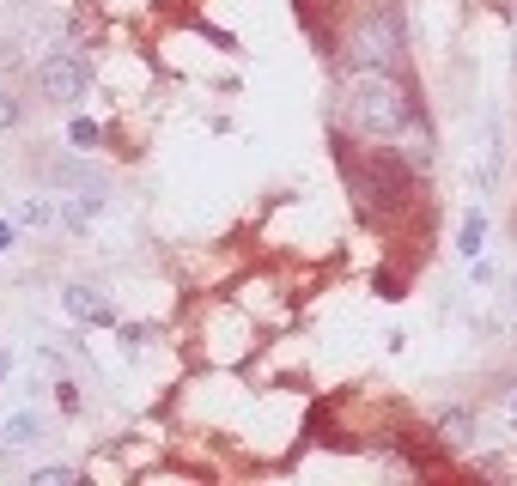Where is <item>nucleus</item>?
Wrapping results in <instances>:
<instances>
[{
    "label": "nucleus",
    "mask_w": 517,
    "mask_h": 486,
    "mask_svg": "<svg viewBox=\"0 0 517 486\" xmlns=\"http://www.w3.org/2000/svg\"><path fill=\"white\" fill-rule=\"evenodd\" d=\"M329 146H335L341 183H347L353 207L365 213V225L396 231L420 213V171L408 165V152L396 140H353V134L329 128Z\"/></svg>",
    "instance_id": "1"
},
{
    "label": "nucleus",
    "mask_w": 517,
    "mask_h": 486,
    "mask_svg": "<svg viewBox=\"0 0 517 486\" xmlns=\"http://www.w3.org/2000/svg\"><path fill=\"white\" fill-rule=\"evenodd\" d=\"M505 408H511V420H517V389H511V395H505Z\"/></svg>",
    "instance_id": "18"
},
{
    "label": "nucleus",
    "mask_w": 517,
    "mask_h": 486,
    "mask_svg": "<svg viewBox=\"0 0 517 486\" xmlns=\"http://www.w3.org/2000/svg\"><path fill=\"white\" fill-rule=\"evenodd\" d=\"M13 219H19L25 231H49V225H55V207H49L43 195H25V201L13 207Z\"/></svg>",
    "instance_id": "12"
},
{
    "label": "nucleus",
    "mask_w": 517,
    "mask_h": 486,
    "mask_svg": "<svg viewBox=\"0 0 517 486\" xmlns=\"http://www.w3.org/2000/svg\"><path fill=\"white\" fill-rule=\"evenodd\" d=\"M25 122V98L19 92H7V86H0V134H13Z\"/></svg>",
    "instance_id": "14"
},
{
    "label": "nucleus",
    "mask_w": 517,
    "mask_h": 486,
    "mask_svg": "<svg viewBox=\"0 0 517 486\" xmlns=\"http://www.w3.org/2000/svg\"><path fill=\"white\" fill-rule=\"evenodd\" d=\"M61 304H67V316L73 322H110L116 310H110V298L98 292V286H86V280H73L67 292H61Z\"/></svg>",
    "instance_id": "6"
},
{
    "label": "nucleus",
    "mask_w": 517,
    "mask_h": 486,
    "mask_svg": "<svg viewBox=\"0 0 517 486\" xmlns=\"http://www.w3.org/2000/svg\"><path fill=\"white\" fill-rule=\"evenodd\" d=\"M98 140H104V128H98L92 116H73V122H67V146H73V152H92Z\"/></svg>",
    "instance_id": "13"
},
{
    "label": "nucleus",
    "mask_w": 517,
    "mask_h": 486,
    "mask_svg": "<svg viewBox=\"0 0 517 486\" xmlns=\"http://www.w3.org/2000/svg\"><path fill=\"white\" fill-rule=\"evenodd\" d=\"M80 480V468H37L31 474V486H73Z\"/></svg>",
    "instance_id": "15"
},
{
    "label": "nucleus",
    "mask_w": 517,
    "mask_h": 486,
    "mask_svg": "<svg viewBox=\"0 0 517 486\" xmlns=\"http://www.w3.org/2000/svg\"><path fill=\"white\" fill-rule=\"evenodd\" d=\"M37 438H43V420H37V414H13L7 432H0V444H7V450H25V444H37Z\"/></svg>",
    "instance_id": "11"
},
{
    "label": "nucleus",
    "mask_w": 517,
    "mask_h": 486,
    "mask_svg": "<svg viewBox=\"0 0 517 486\" xmlns=\"http://www.w3.org/2000/svg\"><path fill=\"white\" fill-rule=\"evenodd\" d=\"M432 426L445 432V444H469L481 420H475V408H438V414H432Z\"/></svg>",
    "instance_id": "9"
},
{
    "label": "nucleus",
    "mask_w": 517,
    "mask_h": 486,
    "mask_svg": "<svg viewBox=\"0 0 517 486\" xmlns=\"http://www.w3.org/2000/svg\"><path fill=\"white\" fill-rule=\"evenodd\" d=\"M396 146L408 152V165H414L420 177H432V158H438V152H432V122H426V116H420V122H414V128H408Z\"/></svg>",
    "instance_id": "8"
},
{
    "label": "nucleus",
    "mask_w": 517,
    "mask_h": 486,
    "mask_svg": "<svg viewBox=\"0 0 517 486\" xmlns=\"http://www.w3.org/2000/svg\"><path fill=\"white\" fill-rule=\"evenodd\" d=\"M292 13H299V25L311 31V43L323 55L335 49V0H292Z\"/></svg>",
    "instance_id": "5"
},
{
    "label": "nucleus",
    "mask_w": 517,
    "mask_h": 486,
    "mask_svg": "<svg viewBox=\"0 0 517 486\" xmlns=\"http://www.w3.org/2000/svg\"><path fill=\"white\" fill-rule=\"evenodd\" d=\"M481 243H487V213L475 207V213H463V225H457V250L475 262V256H481Z\"/></svg>",
    "instance_id": "10"
},
{
    "label": "nucleus",
    "mask_w": 517,
    "mask_h": 486,
    "mask_svg": "<svg viewBox=\"0 0 517 486\" xmlns=\"http://www.w3.org/2000/svg\"><path fill=\"white\" fill-rule=\"evenodd\" d=\"M7 371H13V353H7V347H0V383H7Z\"/></svg>",
    "instance_id": "17"
},
{
    "label": "nucleus",
    "mask_w": 517,
    "mask_h": 486,
    "mask_svg": "<svg viewBox=\"0 0 517 486\" xmlns=\"http://www.w3.org/2000/svg\"><path fill=\"white\" fill-rule=\"evenodd\" d=\"M408 61V25L396 0H372L359 7L347 37H341V67H402Z\"/></svg>",
    "instance_id": "3"
},
{
    "label": "nucleus",
    "mask_w": 517,
    "mask_h": 486,
    "mask_svg": "<svg viewBox=\"0 0 517 486\" xmlns=\"http://www.w3.org/2000/svg\"><path fill=\"white\" fill-rule=\"evenodd\" d=\"M19 231H25L19 219H0V256H7V250H19Z\"/></svg>",
    "instance_id": "16"
},
{
    "label": "nucleus",
    "mask_w": 517,
    "mask_h": 486,
    "mask_svg": "<svg viewBox=\"0 0 517 486\" xmlns=\"http://www.w3.org/2000/svg\"><path fill=\"white\" fill-rule=\"evenodd\" d=\"M31 86H37V98L49 110H73V104H86V92H92V67H86V55L55 49V55H43L31 67Z\"/></svg>",
    "instance_id": "4"
},
{
    "label": "nucleus",
    "mask_w": 517,
    "mask_h": 486,
    "mask_svg": "<svg viewBox=\"0 0 517 486\" xmlns=\"http://www.w3.org/2000/svg\"><path fill=\"white\" fill-rule=\"evenodd\" d=\"M49 183H55V189H73V195H86V189H110V183H104V171H98V165H86V152H80V158H61V165L49 171Z\"/></svg>",
    "instance_id": "7"
},
{
    "label": "nucleus",
    "mask_w": 517,
    "mask_h": 486,
    "mask_svg": "<svg viewBox=\"0 0 517 486\" xmlns=\"http://www.w3.org/2000/svg\"><path fill=\"white\" fill-rule=\"evenodd\" d=\"M414 122H420V98L402 79V67H341L329 98V128L353 140H402Z\"/></svg>",
    "instance_id": "2"
}]
</instances>
